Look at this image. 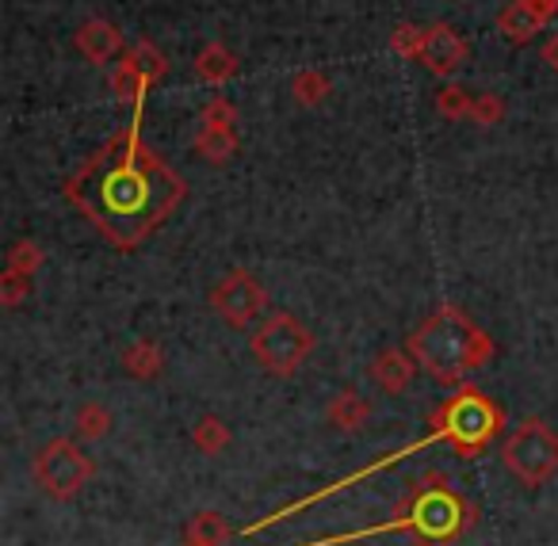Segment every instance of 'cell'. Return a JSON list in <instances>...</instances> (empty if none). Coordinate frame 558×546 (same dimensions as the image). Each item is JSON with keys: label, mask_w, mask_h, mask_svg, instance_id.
I'll use <instances>...</instances> for the list:
<instances>
[{"label": "cell", "mask_w": 558, "mask_h": 546, "mask_svg": "<svg viewBox=\"0 0 558 546\" xmlns=\"http://www.w3.org/2000/svg\"><path fill=\"white\" fill-rule=\"evenodd\" d=\"M501 462L524 489H539L558 474V432L539 416H527L501 439Z\"/></svg>", "instance_id": "6"}, {"label": "cell", "mask_w": 558, "mask_h": 546, "mask_svg": "<svg viewBox=\"0 0 558 546\" xmlns=\"http://www.w3.org/2000/svg\"><path fill=\"white\" fill-rule=\"evenodd\" d=\"M466 505L459 493H451V485L444 482L440 474H428L421 485H413L410 497L398 505V515L395 520L402 523L405 531L421 538V543H451L466 531Z\"/></svg>", "instance_id": "4"}, {"label": "cell", "mask_w": 558, "mask_h": 546, "mask_svg": "<svg viewBox=\"0 0 558 546\" xmlns=\"http://www.w3.org/2000/svg\"><path fill=\"white\" fill-rule=\"evenodd\" d=\"M428 439H444L459 454L474 459L482 454L505 428V409L497 405L489 393H482L478 386H459L448 401L433 409L428 416Z\"/></svg>", "instance_id": "3"}, {"label": "cell", "mask_w": 558, "mask_h": 546, "mask_svg": "<svg viewBox=\"0 0 558 546\" xmlns=\"http://www.w3.org/2000/svg\"><path fill=\"white\" fill-rule=\"evenodd\" d=\"M543 62H547V70L558 73V35H550V39L543 43Z\"/></svg>", "instance_id": "27"}, {"label": "cell", "mask_w": 558, "mask_h": 546, "mask_svg": "<svg viewBox=\"0 0 558 546\" xmlns=\"http://www.w3.org/2000/svg\"><path fill=\"white\" fill-rule=\"evenodd\" d=\"M233 444V432L230 424L222 421V416H199V421L192 424V447L199 454H210V459H218L222 451H230Z\"/></svg>", "instance_id": "19"}, {"label": "cell", "mask_w": 558, "mask_h": 546, "mask_svg": "<svg viewBox=\"0 0 558 546\" xmlns=\"http://www.w3.org/2000/svg\"><path fill=\"white\" fill-rule=\"evenodd\" d=\"M405 348L417 367L444 386H459L466 375L482 371L497 355V344L486 329L471 321L459 306H440L410 332Z\"/></svg>", "instance_id": "2"}, {"label": "cell", "mask_w": 558, "mask_h": 546, "mask_svg": "<svg viewBox=\"0 0 558 546\" xmlns=\"http://www.w3.org/2000/svg\"><path fill=\"white\" fill-rule=\"evenodd\" d=\"M32 477L50 500H77L96 477V462L88 459L77 436H58L35 451Z\"/></svg>", "instance_id": "7"}, {"label": "cell", "mask_w": 558, "mask_h": 546, "mask_svg": "<svg viewBox=\"0 0 558 546\" xmlns=\"http://www.w3.org/2000/svg\"><path fill=\"white\" fill-rule=\"evenodd\" d=\"M27 294H32V276H20V271L4 268V276H0V302L9 310H16Z\"/></svg>", "instance_id": "26"}, {"label": "cell", "mask_w": 558, "mask_h": 546, "mask_svg": "<svg viewBox=\"0 0 558 546\" xmlns=\"http://www.w3.org/2000/svg\"><path fill=\"white\" fill-rule=\"evenodd\" d=\"M367 421H372V401H367L360 390L344 386V390H337L333 398H329L326 424L333 432H341V436H360V432L367 428Z\"/></svg>", "instance_id": "15"}, {"label": "cell", "mask_w": 558, "mask_h": 546, "mask_svg": "<svg viewBox=\"0 0 558 546\" xmlns=\"http://www.w3.org/2000/svg\"><path fill=\"white\" fill-rule=\"evenodd\" d=\"M471 108H474L471 88L444 85L440 93H436V111H440L444 119H451V123H459V119H471Z\"/></svg>", "instance_id": "22"}, {"label": "cell", "mask_w": 558, "mask_h": 546, "mask_svg": "<svg viewBox=\"0 0 558 546\" xmlns=\"http://www.w3.org/2000/svg\"><path fill=\"white\" fill-rule=\"evenodd\" d=\"M466 62H471V43H466V35L456 32L451 24H428L425 54H421L417 65H425L433 77L448 81V77H456Z\"/></svg>", "instance_id": "12"}, {"label": "cell", "mask_w": 558, "mask_h": 546, "mask_svg": "<svg viewBox=\"0 0 558 546\" xmlns=\"http://www.w3.org/2000/svg\"><path fill=\"white\" fill-rule=\"evenodd\" d=\"M367 371H372L375 386H379L383 393H395V398H398V393L410 390L421 367H417V360H413L410 348H383Z\"/></svg>", "instance_id": "13"}, {"label": "cell", "mask_w": 558, "mask_h": 546, "mask_svg": "<svg viewBox=\"0 0 558 546\" xmlns=\"http://www.w3.org/2000/svg\"><path fill=\"white\" fill-rule=\"evenodd\" d=\"M291 93H295V104H303V108H322V104L329 100V93H333V85H329L326 73L303 70L291 81Z\"/></svg>", "instance_id": "21"}, {"label": "cell", "mask_w": 558, "mask_h": 546, "mask_svg": "<svg viewBox=\"0 0 558 546\" xmlns=\"http://www.w3.org/2000/svg\"><path fill=\"white\" fill-rule=\"evenodd\" d=\"M207 302L230 329H248V325L268 317V291H264V283L253 271H241V268L226 271V276L210 287Z\"/></svg>", "instance_id": "8"}, {"label": "cell", "mask_w": 558, "mask_h": 546, "mask_svg": "<svg viewBox=\"0 0 558 546\" xmlns=\"http://www.w3.org/2000/svg\"><path fill=\"white\" fill-rule=\"evenodd\" d=\"M165 77H169V58L149 39H142V43H134L116 62V70H111V93H116L119 104L138 108V104H146L149 88L161 85Z\"/></svg>", "instance_id": "9"}, {"label": "cell", "mask_w": 558, "mask_h": 546, "mask_svg": "<svg viewBox=\"0 0 558 546\" xmlns=\"http://www.w3.org/2000/svg\"><path fill=\"white\" fill-rule=\"evenodd\" d=\"M195 154L207 165H230L233 154H238V108L226 96H215L203 108L199 134H195Z\"/></svg>", "instance_id": "10"}, {"label": "cell", "mask_w": 558, "mask_h": 546, "mask_svg": "<svg viewBox=\"0 0 558 546\" xmlns=\"http://www.w3.org/2000/svg\"><path fill=\"white\" fill-rule=\"evenodd\" d=\"M123 371L131 378H138V383H149V378H157L165 371L161 344H157V340H149V337L131 340V344L123 348Z\"/></svg>", "instance_id": "16"}, {"label": "cell", "mask_w": 558, "mask_h": 546, "mask_svg": "<svg viewBox=\"0 0 558 546\" xmlns=\"http://www.w3.org/2000/svg\"><path fill=\"white\" fill-rule=\"evenodd\" d=\"M248 352L271 378H295L314 355V332L288 310L268 314L248 337Z\"/></svg>", "instance_id": "5"}, {"label": "cell", "mask_w": 558, "mask_h": 546, "mask_svg": "<svg viewBox=\"0 0 558 546\" xmlns=\"http://www.w3.org/2000/svg\"><path fill=\"white\" fill-rule=\"evenodd\" d=\"M73 43H77V50H81V58H85V62L108 65L111 58H116L119 50H123V32H119V27L111 24V20L93 16V20H85V24L77 27Z\"/></svg>", "instance_id": "14"}, {"label": "cell", "mask_w": 558, "mask_h": 546, "mask_svg": "<svg viewBox=\"0 0 558 546\" xmlns=\"http://www.w3.org/2000/svg\"><path fill=\"white\" fill-rule=\"evenodd\" d=\"M233 535L230 520L218 512H195L184 527V546H222Z\"/></svg>", "instance_id": "20"}, {"label": "cell", "mask_w": 558, "mask_h": 546, "mask_svg": "<svg viewBox=\"0 0 558 546\" xmlns=\"http://www.w3.org/2000/svg\"><path fill=\"white\" fill-rule=\"evenodd\" d=\"M558 16V0H509L501 12H497V32L512 47H524L532 43L550 20Z\"/></svg>", "instance_id": "11"}, {"label": "cell", "mask_w": 558, "mask_h": 546, "mask_svg": "<svg viewBox=\"0 0 558 546\" xmlns=\"http://www.w3.org/2000/svg\"><path fill=\"white\" fill-rule=\"evenodd\" d=\"M142 108L62 184L65 203L119 253H138L187 199L180 172L142 146Z\"/></svg>", "instance_id": "1"}, {"label": "cell", "mask_w": 558, "mask_h": 546, "mask_svg": "<svg viewBox=\"0 0 558 546\" xmlns=\"http://www.w3.org/2000/svg\"><path fill=\"white\" fill-rule=\"evenodd\" d=\"M233 73H238V58H233L222 43H207V47L195 54V77H199L203 85L218 88V85H226Z\"/></svg>", "instance_id": "18"}, {"label": "cell", "mask_w": 558, "mask_h": 546, "mask_svg": "<svg viewBox=\"0 0 558 546\" xmlns=\"http://www.w3.org/2000/svg\"><path fill=\"white\" fill-rule=\"evenodd\" d=\"M471 123L474 126H497V123H505V100L501 96H494V93H482V96H474V108H471Z\"/></svg>", "instance_id": "25"}, {"label": "cell", "mask_w": 558, "mask_h": 546, "mask_svg": "<svg viewBox=\"0 0 558 546\" xmlns=\"http://www.w3.org/2000/svg\"><path fill=\"white\" fill-rule=\"evenodd\" d=\"M111 428H116V416L104 401H81L77 413H73V436L81 444H100V439L111 436Z\"/></svg>", "instance_id": "17"}, {"label": "cell", "mask_w": 558, "mask_h": 546, "mask_svg": "<svg viewBox=\"0 0 558 546\" xmlns=\"http://www.w3.org/2000/svg\"><path fill=\"white\" fill-rule=\"evenodd\" d=\"M43 260H47V253H43L39 241L20 238L16 245L9 248V264H4V268H12V271H20V276H32L35 279V271L43 268Z\"/></svg>", "instance_id": "23"}, {"label": "cell", "mask_w": 558, "mask_h": 546, "mask_svg": "<svg viewBox=\"0 0 558 546\" xmlns=\"http://www.w3.org/2000/svg\"><path fill=\"white\" fill-rule=\"evenodd\" d=\"M425 39H428V27L398 24L395 35H390V47H395L402 58H410V62H421V54H425Z\"/></svg>", "instance_id": "24"}]
</instances>
